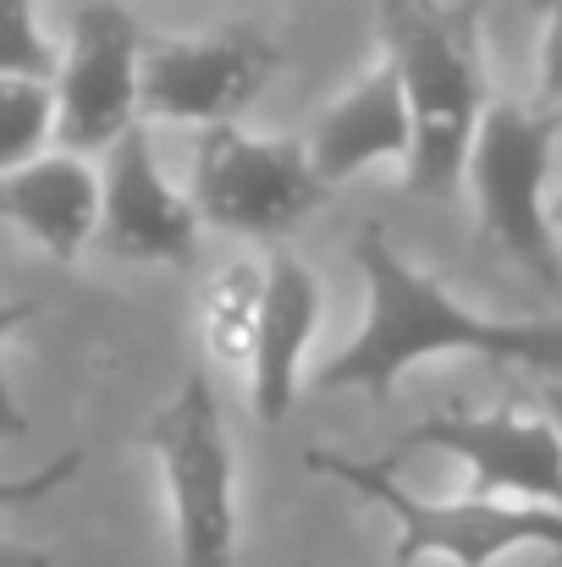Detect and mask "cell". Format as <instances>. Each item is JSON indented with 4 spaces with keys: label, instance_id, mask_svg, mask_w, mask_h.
<instances>
[{
    "label": "cell",
    "instance_id": "9c48e42d",
    "mask_svg": "<svg viewBox=\"0 0 562 567\" xmlns=\"http://www.w3.org/2000/svg\"><path fill=\"white\" fill-rule=\"evenodd\" d=\"M282 66V50L248 28L215 39H166L144 50V122H232Z\"/></svg>",
    "mask_w": 562,
    "mask_h": 567
},
{
    "label": "cell",
    "instance_id": "30bf717a",
    "mask_svg": "<svg viewBox=\"0 0 562 567\" xmlns=\"http://www.w3.org/2000/svg\"><path fill=\"white\" fill-rule=\"evenodd\" d=\"M198 204L193 193H177L155 161L150 122L127 127L111 144L105 161V226L100 243L127 265H193L198 237Z\"/></svg>",
    "mask_w": 562,
    "mask_h": 567
},
{
    "label": "cell",
    "instance_id": "2e32d148",
    "mask_svg": "<svg viewBox=\"0 0 562 567\" xmlns=\"http://www.w3.org/2000/svg\"><path fill=\"white\" fill-rule=\"evenodd\" d=\"M61 55L44 28H39V0H0V72H22V78H55Z\"/></svg>",
    "mask_w": 562,
    "mask_h": 567
},
{
    "label": "cell",
    "instance_id": "d6986e66",
    "mask_svg": "<svg viewBox=\"0 0 562 567\" xmlns=\"http://www.w3.org/2000/svg\"><path fill=\"white\" fill-rule=\"evenodd\" d=\"M546 215H552V226H558V231H562V188L552 193V198H546Z\"/></svg>",
    "mask_w": 562,
    "mask_h": 567
},
{
    "label": "cell",
    "instance_id": "6da1fadb",
    "mask_svg": "<svg viewBox=\"0 0 562 567\" xmlns=\"http://www.w3.org/2000/svg\"><path fill=\"white\" fill-rule=\"evenodd\" d=\"M354 259L370 287V320L365 331L315 370V391H386L425 359L474 353L491 364H524L541 375H562V320H486L469 315L436 276H425L380 220H365L354 237Z\"/></svg>",
    "mask_w": 562,
    "mask_h": 567
},
{
    "label": "cell",
    "instance_id": "277c9868",
    "mask_svg": "<svg viewBox=\"0 0 562 567\" xmlns=\"http://www.w3.org/2000/svg\"><path fill=\"white\" fill-rule=\"evenodd\" d=\"M558 133V111L491 100L480 116L474 155H469V193H474L480 237L497 243L513 265H524L552 292H562L558 226L546 215V166H552Z\"/></svg>",
    "mask_w": 562,
    "mask_h": 567
},
{
    "label": "cell",
    "instance_id": "8992f818",
    "mask_svg": "<svg viewBox=\"0 0 562 567\" xmlns=\"http://www.w3.org/2000/svg\"><path fill=\"white\" fill-rule=\"evenodd\" d=\"M326 177L315 150L293 138H254L237 122L198 127L193 144V204L210 226L237 237H276L320 209Z\"/></svg>",
    "mask_w": 562,
    "mask_h": 567
},
{
    "label": "cell",
    "instance_id": "9a60e30c",
    "mask_svg": "<svg viewBox=\"0 0 562 567\" xmlns=\"http://www.w3.org/2000/svg\"><path fill=\"white\" fill-rule=\"evenodd\" d=\"M61 138V89L55 78L0 72V172H17Z\"/></svg>",
    "mask_w": 562,
    "mask_h": 567
},
{
    "label": "cell",
    "instance_id": "5bb4252c",
    "mask_svg": "<svg viewBox=\"0 0 562 567\" xmlns=\"http://www.w3.org/2000/svg\"><path fill=\"white\" fill-rule=\"evenodd\" d=\"M259 320H265V265L226 259L215 276H204V287H198V337H204V353L221 370H237V375L254 370Z\"/></svg>",
    "mask_w": 562,
    "mask_h": 567
},
{
    "label": "cell",
    "instance_id": "3957f363",
    "mask_svg": "<svg viewBox=\"0 0 562 567\" xmlns=\"http://www.w3.org/2000/svg\"><path fill=\"white\" fill-rule=\"evenodd\" d=\"M304 468L343 480L348 491H359L365 502L386 507L397 518L402 540L391 546L386 567H413L425 557H447L452 567H486L497 563L502 551H519V546L562 551V507H546V502H519V507H502L491 496L425 502V496H413L408 485L391 480V457L386 463H365V457L326 452V446H309Z\"/></svg>",
    "mask_w": 562,
    "mask_h": 567
},
{
    "label": "cell",
    "instance_id": "44dd1931",
    "mask_svg": "<svg viewBox=\"0 0 562 567\" xmlns=\"http://www.w3.org/2000/svg\"><path fill=\"white\" fill-rule=\"evenodd\" d=\"M287 567H293V563H287Z\"/></svg>",
    "mask_w": 562,
    "mask_h": 567
},
{
    "label": "cell",
    "instance_id": "ba28073f",
    "mask_svg": "<svg viewBox=\"0 0 562 567\" xmlns=\"http://www.w3.org/2000/svg\"><path fill=\"white\" fill-rule=\"evenodd\" d=\"M144 50L150 39L139 22L116 6H83L67 33V55L55 72L61 89V150L100 155L111 150L127 127L144 122Z\"/></svg>",
    "mask_w": 562,
    "mask_h": 567
},
{
    "label": "cell",
    "instance_id": "8fae6325",
    "mask_svg": "<svg viewBox=\"0 0 562 567\" xmlns=\"http://www.w3.org/2000/svg\"><path fill=\"white\" fill-rule=\"evenodd\" d=\"M320 315H326V292L320 276L276 248L265 259V320H259V348H254V370H248V391H254V413L265 424L287 419V408L304 391V359L320 337Z\"/></svg>",
    "mask_w": 562,
    "mask_h": 567
},
{
    "label": "cell",
    "instance_id": "7c38bea8",
    "mask_svg": "<svg viewBox=\"0 0 562 567\" xmlns=\"http://www.w3.org/2000/svg\"><path fill=\"white\" fill-rule=\"evenodd\" d=\"M0 204L17 231H28L50 259L72 265L105 226V177H94L89 155L55 150L17 172H0Z\"/></svg>",
    "mask_w": 562,
    "mask_h": 567
},
{
    "label": "cell",
    "instance_id": "ffe728a7",
    "mask_svg": "<svg viewBox=\"0 0 562 567\" xmlns=\"http://www.w3.org/2000/svg\"><path fill=\"white\" fill-rule=\"evenodd\" d=\"M386 6H430V0H386Z\"/></svg>",
    "mask_w": 562,
    "mask_h": 567
},
{
    "label": "cell",
    "instance_id": "5b68a950",
    "mask_svg": "<svg viewBox=\"0 0 562 567\" xmlns=\"http://www.w3.org/2000/svg\"><path fill=\"white\" fill-rule=\"evenodd\" d=\"M150 446L166 474L183 567H232L237 551V457L204 370H187L177 396L155 413Z\"/></svg>",
    "mask_w": 562,
    "mask_h": 567
},
{
    "label": "cell",
    "instance_id": "e0dca14e",
    "mask_svg": "<svg viewBox=\"0 0 562 567\" xmlns=\"http://www.w3.org/2000/svg\"><path fill=\"white\" fill-rule=\"evenodd\" d=\"M535 105L562 111V0H546V33H541V83Z\"/></svg>",
    "mask_w": 562,
    "mask_h": 567
},
{
    "label": "cell",
    "instance_id": "4fadbf2b",
    "mask_svg": "<svg viewBox=\"0 0 562 567\" xmlns=\"http://www.w3.org/2000/svg\"><path fill=\"white\" fill-rule=\"evenodd\" d=\"M315 166L326 183H348L370 166H408L413 155V105H408V78L402 61L386 55L359 89H348L315 127Z\"/></svg>",
    "mask_w": 562,
    "mask_h": 567
},
{
    "label": "cell",
    "instance_id": "7a4b0ae2",
    "mask_svg": "<svg viewBox=\"0 0 562 567\" xmlns=\"http://www.w3.org/2000/svg\"><path fill=\"white\" fill-rule=\"evenodd\" d=\"M391 55L408 78L413 155L402 166V193L452 198L469 183V155L486 116L480 39L469 6H391Z\"/></svg>",
    "mask_w": 562,
    "mask_h": 567
},
{
    "label": "cell",
    "instance_id": "52a82bcc",
    "mask_svg": "<svg viewBox=\"0 0 562 567\" xmlns=\"http://www.w3.org/2000/svg\"><path fill=\"white\" fill-rule=\"evenodd\" d=\"M408 452L458 457L474 480V496H519V502L562 507V424L546 408H535V413H524V408L425 413L391 446V457H408Z\"/></svg>",
    "mask_w": 562,
    "mask_h": 567
},
{
    "label": "cell",
    "instance_id": "ac0fdd59",
    "mask_svg": "<svg viewBox=\"0 0 562 567\" xmlns=\"http://www.w3.org/2000/svg\"><path fill=\"white\" fill-rule=\"evenodd\" d=\"M541 408H546V413L562 424V385H546V391H541Z\"/></svg>",
    "mask_w": 562,
    "mask_h": 567
}]
</instances>
